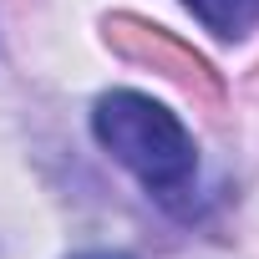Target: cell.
<instances>
[{"label":"cell","mask_w":259,"mask_h":259,"mask_svg":"<svg viewBox=\"0 0 259 259\" xmlns=\"http://www.w3.org/2000/svg\"><path fill=\"white\" fill-rule=\"evenodd\" d=\"M92 133L158 198L183 193L193 183V173H198V153H193L188 127L163 102H153L143 92H107L97 102V112H92Z\"/></svg>","instance_id":"6da1fadb"},{"label":"cell","mask_w":259,"mask_h":259,"mask_svg":"<svg viewBox=\"0 0 259 259\" xmlns=\"http://www.w3.org/2000/svg\"><path fill=\"white\" fill-rule=\"evenodd\" d=\"M71 259H127V254H112V249H87V254H71Z\"/></svg>","instance_id":"3957f363"},{"label":"cell","mask_w":259,"mask_h":259,"mask_svg":"<svg viewBox=\"0 0 259 259\" xmlns=\"http://www.w3.org/2000/svg\"><path fill=\"white\" fill-rule=\"evenodd\" d=\"M183 6H188L213 36H224V41H239V36L254 26V16H259V0H183Z\"/></svg>","instance_id":"7a4b0ae2"}]
</instances>
